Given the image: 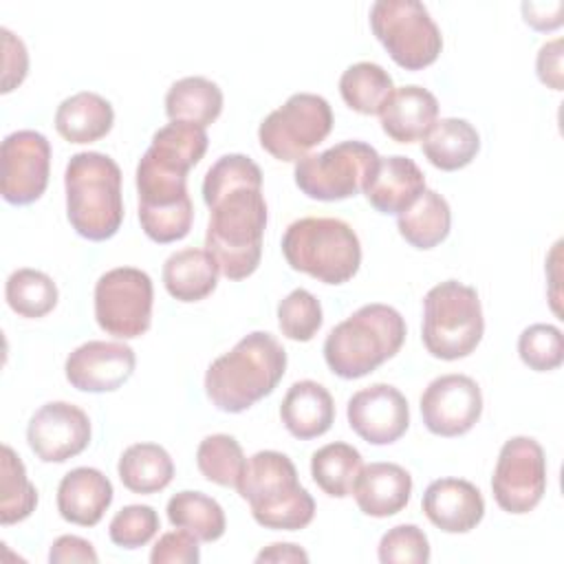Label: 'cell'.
<instances>
[{
	"label": "cell",
	"instance_id": "cell-29",
	"mask_svg": "<svg viewBox=\"0 0 564 564\" xmlns=\"http://www.w3.org/2000/svg\"><path fill=\"white\" fill-rule=\"evenodd\" d=\"M119 480L132 494H159L174 478V460L165 447L156 443H134L123 449L117 463Z\"/></svg>",
	"mask_w": 564,
	"mask_h": 564
},
{
	"label": "cell",
	"instance_id": "cell-7",
	"mask_svg": "<svg viewBox=\"0 0 564 564\" xmlns=\"http://www.w3.org/2000/svg\"><path fill=\"white\" fill-rule=\"evenodd\" d=\"M482 333V304L474 286L445 280L425 293L421 339L432 357L463 359L476 350Z\"/></svg>",
	"mask_w": 564,
	"mask_h": 564
},
{
	"label": "cell",
	"instance_id": "cell-18",
	"mask_svg": "<svg viewBox=\"0 0 564 564\" xmlns=\"http://www.w3.org/2000/svg\"><path fill=\"white\" fill-rule=\"evenodd\" d=\"M137 355L123 341L90 339L77 346L64 364L68 383L82 392H112L134 372Z\"/></svg>",
	"mask_w": 564,
	"mask_h": 564
},
{
	"label": "cell",
	"instance_id": "cell-39",
	"mask_svg": "<svg viewBox=\"0 0 564 564\" xmlns=\"http://www.w3.org/2000/svg\"><path fill=\"white\" fill-rule=\"evenodd\" d=\"M518 355L535 372H549L564 361V337L553 324H531L518 337Z\"/></svg>",
	"mask_w": 564,
	"mask_h": 564
},
{
	"label": "cell",
	"instance_id": "cell-22",
	"mask_svg": "<svg viewBox=\"0 0 564 564\" xmlns=\"http://www.w3.org/2000/svg\"><path fill=\"white\" fill-rule=\"evenodd\" d=\"M352 496L361 513L370 518H388L405 509L412 496V476L397 463L364 465Z\"/></svg>",
	"mask_w": 564,
	"mask_h": 564
},
{
	"label": "cell",
	"instance_id": "cell-33",
	"mask_svg": "<svg viewBox=\"0 0 564 564\" xmlns=\"http://www.w3.org/2000/svg\"><path fill=\"white\" fill-rule=\"evenodd\" d=\"M394 90L390 73L375 62L350 64L339 77V95L359 115H379Z\"/></svg>",
	"mask_w": 564,
	"mask_h": 564
},
{
	"label": "cell",
	"instance_id": "cell-11",
	"mask_svg": "<svg viewBox=\"0 0 564 564\" xmlns=\"http://www.w3.org/2000/svg\"><path fill=\"white\" fill-rule=\"evenodd\" d=\"M330 130V104L315 93H295L262 119L258 141L273 159L297 163L319 145Z\"/></svg>",
	"mask_w": 564,
	"mask_h": 564
},
{
	"label": "cell",
	"instance_id": "cell-44",
	"mask_svg": "<svg viewBox=\"0 0 564 564\" xmlns=\"http://www.w3.org/2000/svg\"><path fill=\"white\" fill-rule=\"evenodd\" d=\"M51 564H66V562H90L97 564L99 555L93 544L79 535H59L48 551Z\"/></svg>",
	"mask_w": 564,
	"mask_h": 564
},
{
	"label": "cell",
	"instance_id": "cell-41",
	"mask_svg": "<svg viewBox=\"0 0 564 564\" xmlns=\"http://www.w3.org/2000/svg\"><path fill=\"white\" fill-rule=\"evenodd\" d=\"M381 564H425L430 562V540L416 524H397L379 540Z\"/></svg>",
	"mask_w": 564,
	"mask_h": 564
},
{
	"label": "cell",
	"instance_id": "cell-23",
	"mask_svg": "<svg viewBox=\"0 0 564 564\" xmlns=\"http://www.w3.org/2000/svg\"><path fill=\"white\" fill-rule=\"evenodd\" d=\"M436 97L416 84L394 88L379 112L383 132L397 143H414L423 139L436 123Z\"/></svg>",
	"mask_w": 564,
	"mask_h": 564
},
{
	"label": "cell",
	"instance_id": "cell-46",
	"mask_svg": "<svg viewBox=\"0 0 564 564\" xmlns=\"http://www.w3.org/2000/svg\"><path fill=\"white\" fill-rule=\"evenodd\" d=\"M564 4L555 2H522V15L529 26L535 31H553L562 24Z\"/></svg>",
	"mask_w": 564,
	"mask_h": 564
},
{
	"label": "cell",
	"instance_id": "cell-2",
	"mask_svg": "<svg viewBox=\"0 0 564 564\" xmlns=\"http://www.w3.org/2000/svg\"><path fill=\"white\" fill-rule=\"evenodd\" d=\"M286 372V350L264 330L245 335L205 372V394L220 412L238 414L269 397Z\"/></svg>",
	"mask_w": 564,
	"mask_h": 564
},
{
	"label": "cell",
	"instance_id": "cell-27",
	"mask_svg": "<svg viewBox=\"0 0 564 564\" xmlns=\"http://www.w3.org/2000/svg\"><path fill=\"white\" fill-rule=\"evenodd\" d=\"M480 150V134L467 121L458 117L438 119L430 132L423 137V154L425 159L443 170L456 172L467 167Z\"/></svg>",
	"mask_w": 564,
	"mask_h": 564
},
{
	"label": "cell",
	"instance_id": "cell-13",
	"mask_svg": "<svg viewBox=\"0 0 564 564\" xmlns=\"http://www.w3.org/2000/svg\"><path fill=\"white\" fill-rule=\"evenodd\" d=\"M491 491L496 505L513 516L533 511L546 491V456L531 436H513L500 447Z\"/></svg>",
	"mask_w": 564,
	"mask_h": 564
},
{
	"label": "cell",
	"instance_id": "cell-21",
	"mask_svg": "<svg viewBox=\"0 0 564 564\" xmlns=\"http://www.w3.org/2000/svg\"><path fill=\"white\" fill-rule=\"evenodd\" d=\"M112 482L95 467H75L57 485V511L77 527H95L112 502Z\"/></svg>",
	"mask_w": 564,
	"mask_h": 564
},
{
	"label": "cell",
	"instance_id": "cell-40",
	"mask_svg": "<svg viewBox=\"0 0 564 564\" xmlns=\"http://www.w3.org/2000/svg\"><path fill=\"white\" fill-rule=\"evenodd\" d=\"M159 533V516L150 505H128L115 513L108 527L112 544L121 549L145 546Z\"/></svg>",
	"mask_w": 564,
	"mask_h": 564
},
{
	"label": "cell",
	"instance_id": "cell-43",
	"mask_svg": "<svg viewBox=\"0 0 564 564\" xmlns=\"http://www.w3.org/2000/svg\"><path fill=\"white\" fill-rule=\"evenodd\" d=\"M2 35V51H4V66H2V93H11L20 86L29 70V53L24 42L13 35L9 29H0Z\"/></svg>",
	"mask_w": 564,
	"mask_h": 564
},
{
	"label": "cell",
	"instance_id": "cell-1",
	"mask_svg": "<svg viewBox=\"0 0 564 564\" xmlns=\"http://www.w3.org/2000/svg\"><path fill=\"white\" fill-rule=\"evenodd\" d=\"M203 200L209 207L205 249L225 278H249L260 264L269 218L258 163L245 154L220 156L205 174Z\"/></svg>",
	"mask_w": 564,
	"mask_h": 564
},
{
	"label": "cell",
	"instance_id": "cell-6",
	"mask_svg": "<svg viewBox=\"0 0 564 564\" xmlns=\"http://www.w3.org/2000/svg\"><path fill=\"white\" fill-rule=\"evenodd\" d=\"M282 253L293 271L324 284L348 282L361 264V242L355 229L326 216H306L291 223L282 236Z\"/></svg>",
	"mask_w": 564,
	"mask_h": 564
},
{
	"label": "cell",
	"instance_id": "cell-26",
	"mask_svg": "<svg viewBox=\"0 0 564 564\" xmlns=\"http://www.w3.org/2000/svg\"><path fill=\"white\" fill-rule=\"evenodd\" d=\"M218 264L207 249L187 247L163 262L165 291L178 302H200L218 284Z\"/></svg>",
	"mask_w": 564,
	"mask_h": 564
},
{
	"label": "cell",
	"instance_id": "cell-14",
	"mask_svg": "<svg viewBox=\"0 0 564 564\" xmlns=\"http://www.w3.org/2000/svg\"><path fill=\"white\" fill-rule=\"evenodd\" d=\"M482 414L480 386L467 375H441L421 394V416L436 436H463Z\"/></svg>",
	"mask_w": 564,
	"mask_h": 564
},
{
	"label": "cell",
	"instance_id": "cell-28",
	"mask_svg": "<svg viewBox=\"0 0 564 564\" xmlns=\"http://www.w3.org/2000/svg\"><path fill=\"white\" fill-rule=\"evenodd\" d=\"M452 209L449 203L434 189L423 194L397 216V229L405 242L416 249H434L449 236Z\"/></svg>",
	"mask_w": 564,
	"mask_h": 564
},
{
	"label": "cell",
	"instance_id": "cell-20",
	"mask_svg": "<svg viewBox=\"0 0 564 564\" xmlns=\"http://www.w3.org/2000/svg\"><path fill=\"white\" fill-rule=\"evenodd\" d=\"M425 189V174L421 167L401 154L379 156L375 172L364 185L368 203L381 214H401L408 209Z\"/></svg>",
	"mask_w": 564,
	"mask_h": 564
},
{
	"label": "cell",
	"instance_id": "cell-19",
	"mask_svg": "<svg viewBox=\"0 0 564 564\" xmlns=\"http://www.w3.org/2000/svg\"><path fill=\"white\" fill-rule=\"evenodd\" d=\"M421 507L425 518L445 533H467L485 516L480 489L463 478H438L430 482Z\"/></svg>",
	"mask_w": 564,
	"mask_h": 564
},
{
	"label": "cell",
	"instance_id": "cell-3",
	"mask_svg": "<svg viewBox=\"0 0 564 564\" xmlns=\"http://www.w3.org/2000/svg\"><path fill=\"white\" fill-rule=\"evenodd\" d=\"M66 218L86 240L112 238L123 223L121 167L104 152H77L64 172Z\"/></svg>",
	"mask_w": 564,
	"mask_h": 564
},
{
	"label": "cell",
	"instance_id": "cell-37",
	"mask_svg": "<svg viewBox=\"0 0 564 564\" xmlns=\"http://www.w3.org/2000/svg\"><path fill=\"white\" fill-rule=\"evenodd\" d=\"M207 143L205 128L187 121H170L152 134L148 150L189 172L205 156Z\"/></svg>",
	"mask_w": 564,
	"mask_h": 564
},
{
	"label": "cell",
	"instance_id": "cell-8",
	"mask_svg": "<svg viewBox=\"0 0 564 564\" xmlns=\"http://www.w3.org/2000/svg\"><path fill=\"white\" fill-rule=\"evenodd\" d=\"M187 174L150 150L137 165L139 223L143 234L159 245L183 240L192 229L194 205L187 194Z\"/></svg>",
	"mask_w": 564,
	"mask_h": 564
},
{
	"label": "cell",
	"instance_id": "cell-12",
	"mask_svg": "<svg viewBox=\"0 0 564 564\" xmlns=\"http://www.w3.org/2000/svg\"><path fill=\"white\" fill-rule=\"evenodd\" d=\"M152 278L137 267L106 271L95 284V319L119 339L141 337L152 324Z\"/></svg>",
	"mask_w": 564,
	"mask_h": 564
},
{
	"label": "cell",
	"instance_id": "cell-24",
	"mask_svg": "<svg viewBox=\"0 0 564 564\" xmlns=\"http://www.w3.org/2000/svg\"><path fill=\"white\" fill-rule=\"evenodd\" d=\"M280 419L291 436L311 441L326 434L335 423V401L322 383L302 379L286 390L280 403Z\"/></svg>",
	"mask_w": 564,
	"mask_h": 564
},
{
	"label": "cell",
	"instance_id": "cell-32",
	"mask_svg": "<svg viewBox=\"0 0 564 564\" xmlns=\"http://www.w3.org/2000/svg\"><path fill=\"white\" fill-rule=\"evenodd\" d=\"M361 467L364 458L359 449L348 443H328L311 456V476L330 498L350 496Z\"/></svg>",
	"mask_w": 564,
	"mask_h": 564
},
{
	"label": "cell",
	"instance_id": "cell-16",
	"mask_svg": "<svg viewBox=\"0 0 564 564\" xmlns=\"http://www.w3.org/2000/svg\"><path fill=\"white\" fill-rule=\"evenodd\" d=\"M26 443L44 463H64L90 443L88 414L68 401H48L31 416Z\"/></svg>",
	"mask_w": 564,
	"mask_h": 564
},
{
	"label": "cell",
	"instance_id": "cell-38",
	"mask_svg": "<svg viewBox=\"0 0 564 564\" xmlns=\"http://www.w3.org/2000/svg\"><path fill=\"white\" fill-rule=\"evenodd\" d=\"M324 315L319 300L306 289H293L278 304V324L284 337L293 341H311L322 328Z\"/></svg>",
	"mask_w": 564,
	"mask_h": 564
},
{
	"label": "cell",
	"instance_id": "cell-4",
	"mask_svg": "<svg viewBox=\"0 0 564 564\" xmlns=\"http://www.w3.org/2000/svg\"><path fill=\"white\" fill-rule=\"evenodd\" d=\"M405 335V319L397 308L381 302L364 304L326 335V366L341 379H361L392 359Z\"/></svg>",
	"mask_w": 564,
	"mask_h": 564
},
{
	"label": "cell",
	"instance_id": "cell-5",
	"mask_svg": "<svg viewBox=\"0 0 564 564\" xmlns=\"http://www.w3.org/2000/svg\"><path fill=\"white\" fill-rule=\"evenodd\" d=\"M236 489L264 529L300 531L313 522L315 500L300 485L293 460L282 452H256L245 463Z\"/></svg>",
	"mask_w": 564,
	"mask_h": 564
},
{
	"label": "cell",
	"instance_id": "cell-35",
	"mask_svg": "<svg viewBox=\"0 0 564 564\" xmlns=\"http://www.w3.org/2000/svg\"><path fill=\"white\" fill-rule=\"evenodd\" d=\"M0 494V522L4 527L26 520L37 507V489L29 480L24 463L9 445H2Z\"/></svg>",
	"mask_w": 564,
	"mask_h": 564
},
{
	"label": "cell",
	"instance_id": "cell-45",
	"mask_svg": "<svg viewBox=\"0 0 564 564\" xmlns=\"http://www.w3.org/2000/svg\"><path fill=\"white\" fill-rule=\"evenodd\" d=\"M535 70L544 86L562 90V40L555 37L540 46L535 57Z\"/></svg>",
	"mask_w": 564,
	"mask_h": 564
},
{
	"label": "cell",
	"instance_id": "cell-10",
	"mask_svg": "<svg viewBox=\"0 0 564 564\" xmlns=\"http://www.w3.org/2000/svg\"><path fill=\"white\" fill-rule=\"evenodd\" d=\"M379 163V152L366 141H341L324 152L306 154L295 163L293 176L302 194L315 200H344L357 196Z\"/></svg>",
	"mask_w": 564,
	"mask_h": 564
},
{
	"label": "cell",
	"instance_id": "cell-9",
	"mask_svg": "<svg viewBox=\"0 0 564 564\" xmlns=\"http://www.w3.org/2000/svg\"><path fill=\"white\" fill-rule=\"evenodd\" d=\"M370 29L405 70H423L443 48L441 29L419 0H377L370 7Z\"/></svg>",
	"mask_w": 564,
	"mask_h": 564
},
{
	"label": "cell",
	"instance_id": "cell-17",
	"mask_svg": "<svg viewBox=\"0 0 564 564\" xmlns=\"http://www.w3.org/2000/svg\"><path fill=\"white\" fill-rule=\"evenodd\" d=\"M350 430L370 445H390L410 427L408 399L390 383L357 390L346 405Z\"/></svg>",
	"mask_w": 564,
	"mask_h": 564
},
{
	"label": "cell",
	"instance_id": "cell-31",
	"mask_svg": "<svg viewBox=\"0 0 564 564\" xmlns=\"http://www.w3.org/2000/svg\"><path fill=\"white\" fill-rule=\"evenodd\" d=\"M167 520L176 529H185L198 542H216L227 529L223 507L203 491H178L167 500Z\"/></svg>",
	"mask_w": 564,
	"mask_h": 564
},
{
	"label": "cell",
	"instance_id": "cell-47",
	"mask_svg": "<svg viewBox=\"0 0 564 564\" xmlns=\"http://www.w3.org/2000/svg\"><path fill=\"white\" fill-rule=\"evenodd\" d=\"M256 562H308V553L293 542H273L256 555Z\"/></svg>",
	"mask_w": 564,
	"mask_h": 564
},
{
	"label": "cell",
	"instance_id": "cell-25",
	"mask_svg": "<svg viewBox=\"0 0 564 564\" xmlns=\"http://www.w3.org/2000/svg\"><path fill=\"white\" fill-rule=\"evenodd\" d=\"M112 123V104L93 90H82L66 97L55 110V130L68 143L99 141L110 132Z\"/></svg>",
	"mask_w": 564,
	"mask_h": 564
},
{
	"label": "cell",
	"instance_id": "cell-15",
	"mask_svg": "<svg viewBox=\"0 0 564 564\" xmlns=\"http://www.w3.org/2000/svg\"><path fill=\"white\" fill-rule=\"evenodd\" d=\"M51 172V143L37 130H15L2 141V198L11 205L35 203Z\"/></svg>",
	"mask_w": 564,
	"mask_h": 564
},
{
	"label": "cell",
	"instance_id": "cell-42",
	"mask_svg": "<svg viewBox=\"0 0 564 564\" xmlns=\"http://www.w3.org/2000/svg\"><path fill=\"white\" fill-rule=\"evenodd\" d=\"M198 560V538L185 529L163 533L150 553L152 564H196Z\"/></svg>",
	"mask_w": 564,
	"mask_h": 564
},
{
	"label": "cell",
	"instance_id": "cell-30",
	"mask_svg": "<svg viewBox=\"0 0 564 564\" xmlns=\"http://www.w3.org/2000/svg\"><path fill=\"white\" fill-rule=\"evenodd\" d=\"M223 112V90L216 82L192 75L174 82L165 95L170 121H187L200 128L214 123Z\"/></svg>",
	"mask_w": 564,
	"mask_h": 564
},
{
	"label": "cell",
	"instance_id": "cell-34",
	"mask_svg": "<svg viewBox=\"0 0 564 564\" xmlns=\"http://www.w3.org/2000/svg\"><path fill=\"white\" fill-rule=\"evenodd\" d=\"M4 297L20 317L37 319L51 313L57 304V286L51 275L37 269H15L4 284Z\"/></svg>",
	"mask_w": 564,
	"mask_h": 564
},
{
	"label": "cell",
	"instance_id": "cell-36",
	"mask_svg": "<svg viewBox=\"0 0 564 564\" xmlns=\"http://www.w3.org/2000/svg\"><path fill=\"white\" fill-rule=\"evenodd\" d=\"M245 454L231 434H209L198 443L196 465L198 471L220 487H236L245 469Z\"/></svg>",
	"mask_w": 564,
	"mask_h": 564
}]
</instances>
